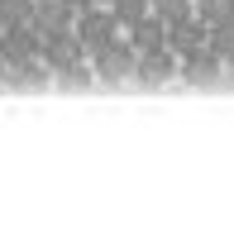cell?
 <instances>
[{
    "instance_id": "7c38bea8",
    "label": "cell",
    "mask_w": 234,
    "mask_h": 248,
    "mask_svg": "<svg viewBox=\"0 0 234 248\" xmlns=\"http://www.w3.org/2000/svg\"><path fill=\"white\" fill-rule=\"evenodd\" d=\"M153 10L167 19V24H177V19H186V15H196V0H153Z\"/></svg>"
},
{
    "instance_id": "9a60e30c",
    "label": "cell",
    "mask_w": 234,
    "mask_h": 248,
    "mask_svg": "<svg viewBox=\"0 0 234 248\" xmlns=\"http://www.w3.org/2000/svg\"><path fill=\"white\" fill-rule=\"evenodd\" d=\"M100 5H110V0H100Z\"/></svg>"
},
{
    "instance_id": "4fadbf2b",
    "label": "cell",
    "mask_w": 234,
    "mask_h": 248,
    "mask_svg": "<svg viewBox=\"0 0 234 248\" xmlns=\"http://www.w3.org/2000/svg\"><path fill=\"white\" fill-rule=\"evenodd\" d=\"M91 5H100V0H67V10H72V15H82V10H91Z\"/></svg>"
},
{
    "instance_id": "7a4b0ae2",
    "label": "cell",
    "mask_w": 234,
    "mask_h": 248,
    "mask_svg": "<svg viewBox=\"0 0 234 248\" xmlns=\"http://www.w3.org/2000/svg\"><path fill=\"white\" fill-rule=\"evenodd\" d=\"M91 62H96V77H100L105 86H115V81H124V77H134V67H139V48L119 33L115 43H105L100 53H91Z\"/></svg>"
},
{
    "instance_id": "52a82bcc",
    "label": "cell",
    "mask_w": 234,
    "mask_h": 248,
    "mask_svg": "<svg viewBox=\"0 0 234 248\" xmlns=\"http://www.w3.org/2000/svg\"><path fill=\"white\" fill-rule=\"evenodd\" d=\"M230 67H225V58L220 53H210V48H201V53H191V58H182V77L186 81H196V86H210V81H220Z\"/></svg>"
},
{
    "instance_id": "5bb4252c",
    "label": "cell",
    "mask_w": 234,
    "mask_h": 248,
    "mask_svg": "<svg viewBox=\"0 0 234 248\" xmlns=\"http://www.w3.org/2000/svg\"><path fill=\"white\" fill-rule=\"evenodd\" d=\"M5 81H10V62L0 58V86H5Z\"/></svg>"
},
{
    "instance_id": "5b68a950",
    "label": "cell",
    "mask_w": 234,
    "mask_h": 248,
    "mask_svg": "<svg viewBox=\"0 0 234 248\" xmlns=\"http://www.w3.org/2000/svg\"><path fill=\"white\" fill-rule=\"evenodd\" d=\"M124 38H129L139 53H158V48H167V19H163L158 10H148L144 19H134V24L124 29Z\"/></svg>"
},
{
    "instance_id": "9c48e42d",
    "label": "cell",
    "mask_w": 234,
    "mask_h": 248,
    "mask_svg": "<svg viewBox=\"0 0 234 248\" xmlns=\"http://www.w3.org/2000/svg\"><path fill=\"white\" fill-rule=\"evenodd\" d=\"M196 15H201L210 29L215 24H234V0H196Z\"/></svg>"
},
{
    "instance_id": "3957f363",
    "label": "cell",
    "mask_w": 234,
    "mask_h": 248,
    "mask_svg": "<svg viewBox=\"0 0 234 248\" xmlns=\"http://www.w3.org/2000/svg\"><path fill=\"white\" fill-rule=\"evenodd\" d=\"M38 53H43V33L33 29V24H5V33H0V58L10 62V67L38 58Z\"/></svg>"
},
{
    "instance_id": "8992f818",
    "label": "cell",
    "mask_w": 234,
    "mask_h": 248,
    "mask_svg": "<svg viewBox=\"0 0 234 248\" xmlns=\"http://www.w3.org/2000/svg\"><path fill=\"white\" fill-rule=\"evenodd\" d=\"M177 72V53L172 48H158V53H139V67H134V77L144 81V86H163V81H172Z\"/></svg>"
},
{
    "instance_id": "2e32d148",
    "label": "cell",
    "mask_w": 234,
    "mask_h": 248,
    "mask_svg": "<svg viewBox=\"0 0 234 248\" xmlns=\"http://www.w3.org/2000/svg\"><path fill=\"white\" fill-rule=\"evenodd\" d=\"M0 33H5V24H0Z\"/></svg>"
},
{
    "instance_id": "6da1fadb",
    "label": "cell",
    "mask_w": 234,
    "mask_h": 248,
    "mask_svg": "<svg viewBox=\"0 0 234 248\" xmlns=\"http://www.w3.org/2000/svg\"><path fill=\"white\" fill-rule=\"evenodd\" d=\"M119 33H124V24L115 19V10H110V5H91V10L77 15V38H82V48H86V53H100L105 43H115Z\"/></svg>"
},
{
    "instance_id": "ba28073f",
    "label": "cell",
    "mask_w": 234,
    "mask_h": 248,
    "mask_svg": "<svg viewBox=\"0 0 234 248\" xmlns=\"http://www.w3.org/2000/svg\"><path fill=\"white\" fill-rule=\"evenodd\" d=\"M29 24L38 33H58V29H77V15L67 10V0H38Z\"/></svg>"
},
{
    "instance_id": "30bf717a",
    "label": "cell",
    "mask_w": 234,
    "mask_h": 248,
    "mask_svg": "<svg viewBox=\"0 0 234 248\" xmlns=\"http://www.w3.org/2000/svg\"><path fill=\"white\" fill-rule=\"evenodd\" d=\"M38 0H0V24H29Z\"/></svg>"
},
{
    "instance_id": "8fae6325",
    "label": "cell",
    "mask_w": 234,
    "mask_h": 248,
    "mask_svg": "<svg viewBox=\"0 0 234 248\" xmlns=\"http://www.w3.org/2000/svg\"><path fill=\"white\" fill-rule=\"evenodd\" d=\"M110 10H115V19L129 29L134 19H144L148 10H153V0H110Z\"/></svg>"
},
{
    "instance_id": "277c9868",
    "label": "cell",
    "mask_w": 234,
    "mask_h": 248,
    "mask_svg": "<svg viewBox=\"0 0 234 248\" xmlns=\"http://www.w3.org/2000/svg\"><path fill=\"white\" fill-rule=\"evenodd\" d=\"M167 48H172L177 58H191V53L210 48V24H205L201 15H186V19L167 24Z\"/></svg>"
}]
</instances>
